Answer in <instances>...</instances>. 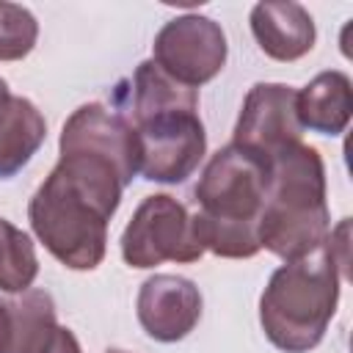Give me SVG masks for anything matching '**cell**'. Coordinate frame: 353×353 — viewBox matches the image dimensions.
Returning a JSON list of instances; mask_svg holds the SVG:
<instances>
[{
  "mask_svg": "<svg viewBox=\"0 0 353 353\" xmlns=\"http://www.w3.org/2000/svg\"><path fill=\"white\" fill-rule=\"evenodd\" d=\"M19 342V317H17V303L0 301V353H17Z\"/></svg>",
  "mask_w": 353,
  "mask_h": 353,
  "instance_id": "cell-18",
  "label": "cell"
},
{
  "mask_svg": "<svg viewBox=\"0 0 353 353\" xmlns=\"http://www.w3.org/2000/svg\"><path fill=\"white\" fill-rule=\"evenodd\" d=\"M124 188L110 163L83 152H61L55 168L30 196V229L63 268L94 270L105 259L108 223Z\"/></svg>",
  "mask_w": 353,
  "mask_h": 353,
  "instance_id": "cell-1",
  "label": "cell"
},
{
  "mask_svg": "<svg viewBox=\"0 0 353 353\" xmlns=\"http://www.w3.org/2000/svg\"><path fill=\"white\" fill-rule=\"evenodd\" d=\"M204 243L196 232L193 212L168 193L146 196L121 232V259L146 270L163 262H199Z\"/></svg>",
  "mask_w": 353,
  "mask_h": 353,
  "instance_id": "cell-5",
  "label": "cell"
},
{
  "mask_svg": "<svg viewBox=\"0 0 353 353\" xmlns=\"http://www.w3.org/2000/svg\"><path fill=\"white\" fill-rule=\"evenodd\" d=\"M268 190V163L226 143L204 165L196 188V232L204 251L223 259H251L259 245V215Z\"/></svg>",
  "mask_w": 353,
  "mask_h": 353,
  "instance_id": "cell-3",
  "label": "cell"
},
{
  "mask_svg": "<svg viewBox=\"0 0 353 353\" xmlns=\"http://www.w3.org/2000/svg\"><path fill=\"white\" fill-rule=\"evenodd\" d=\"M6 94H8V85H6V80L0 77V97H6Z\"/></svg>",
  "mask_w": 353,
  "mask_h": 353,
  "instance_id": "cell-19",
  "label": "cell"
},
{
  "mask_svg": "<svg viewBox=\"0 0 353 353\" xmlns=\"http://www.w3.org/2000/svg\"><path fill=\"white\" fill-rule=\"evenodd\" d=\"M116 102L121 108L116 113H121L130 121V127H135L168 110H199V91L176 83L149 58L138 63L130 80L119 83Z\"/></svg>",
  "mask_w": 353,
  "mask_h": 353,
  "instance_id": "cell-11",
  "label": "cell"
},
{
  "mask_svg": "<svg viewBox=\"0 0 353 353\" xmlns=\"http://www.w3.org/2000/svg\"><path fill=\"white\" fill-rule=\"evenodd\" d=\"M105 353H127V350H116V347H110V350H105Z\"/></svg>",
  "mask_w": 353,
  "mask_h": 353,
  "instance_id": "cell-20",
  "label": "cell"
},
{
  "mask_svg": "<svg viewBox=\"0 0 353 353\" xmlns=\"http://www.w3.org/2000/svg\"><path fill=\"white\" fill-rule=\"evenodd\" d=\"M28 353H83L74 331H69L61 323H52L50 328H44V334L30 345Z\"/></svg>",
  "mask_w": 353,
  "mask_h": 353,
  "instance_id": "cell-17",
  "label": "cell"
},
{
  "mask_svg": "<svg viewBox=\"0 0 353 353\" xmlns=\"http://www.w3.org/2000/svg\"><path fill=\"white\" fill-rule=\"evenodd\" d=\"M295 108H298V121L303 130L331 135V138L342 135L353 113L350 77L339 69L320 72L298 91Z\"/></svg>",
  "mask_w": 353,
  "mask_h": 353,
  "instance_id": "cell-13",
  "label": "cell"
},
{
  "mask_svg": "<svg viewBox=\"0 0 353 353\" xmlns=\"http://www.w3.org/2000/svg\"><path fill=\"white\" fill-rule=\"evenodd\" d=\"M47 138L41 110L17 94L0 97V179L17 176Z\"/></svg>",
  "mask_w": 353,
  "mask_h": 353,
  "instance_id": "cell-14",
  "label": "cell"
},
{
  "mask_svg": "<svg viewBox=\"0 0 353 353\" xmlns=\"http://www.w3.org/2000/svg\"><path fill=\"white\" fill-rule=\"evenodd\" d=\"M298 91L284 83H256L248 88L232 143L256 154L259 160H273L279 152L301 143L303 127L295 108Z\"/></svg>",
  "mask_w": 353,
  "mask_h": 353,
  "instance_id": "cell-8",
  "label": "cell"
},
{
  "mask_svg": "<svg viewBox=\"0 0 353 353\" xmlns=\"http://www.w3.org/2000/svg\"><path fill=\"white\" fill-rule=\"evenodd\" d=\"M347 276V218L328 237L268 279L259 298V323L273 347L284 353L314 350L336 312L339 284Z\"/></svg>",
  "mask_w": 353,
  "mask_h": 353,
  "instance_id": "cell-2",
  "label": "cell"
},
{
  "mask_svg": "<svg viewBox=\"0 0 353 353\" xmlns=\"http://www.w3.org/2000/svg\"><path fill=\"white\" fill-rule=\"evenodd\" d=\"M138 138V174L149 182H185L207 154L199 110H168L132 127Z\"/></svg>",
  "mask_w": 353,
  "mask_h": 353,
  "instance_id": "cell-6",
  "label": "cell"
},
{
  "mask_svg": "<svg viewBox=\"0 0 353 353\" xmlns=\"http://www.w3.org/2000/svg\"><path fill=\"white\" fill-rule=\"evenodd\" d=\"M138 323L154 342H179L201 320L199 287L174 273H154L138 290Z\"/></svg>",
  "mask_w": 353,
  "mask_h": 353,
  "instance_id": "cell-10",
  "label": "cell"
},
{
  "mask_svg": "<svg viewBox=\"0 0 353 353\" xmlns=\"http://www.w3.org/2000/svg\"><path fill=\"white\" fill-rule=\"evenodd\" d=\"M251 33L259 50L281 63L303 58L317 39L312 14L292 0L281 3H256L251 8Z\"/></svg>",
  "mask_w": 353,
  "mask_h": 353,
  "instance_id": "cell-12",
  "label": "cell"
},
{
  "mask_svg": "<svg viewBox=\"0 0 353 353\" xmlns=\"http://www.w3.org/2000/svg\"><path fill=\"white\" fill-rule=\"evenodd\" d=\"M39 39L36 17L17 3L0 0V61H22Z\"/></svg>",
  "mask_w": 353,
  "mask_h": 353,
  "instance_id": "cell-16",
  "label": "cell"
},
{
  "mask_svg": "<svg viewBox=\"0 0 353 353\" xmlns=\"http://www.w3.org/2000/svg\"><path fill=\"white\" fill-rule=\"evenodd\" d=\"M58 149L61 152H83V154L110 163L121 174L124 185H130L138 176L135 130L130 127V121L121 113L108 110L99 102L80 105L63 121Z\"/></svg>",
  "mask_w": 353,
  "mask_h": 353,
  "instance_id": "cell-9",
  "label": "cell"
},
{
  "mask_svg": "<svg viewBox=\"0 0 353 353\" xmlns=\"http://www.w3.org/2000/svg\"><path fill=\"white\" fill-rule=\"evenodd\" d=\"M331 232L325 165L314 146L295 143L268 160V190L259 215V245L284 262L306 256Z\"/></svg>",
  "mask_w": 353,
  "mask_h": 353,
  "instance_id": "cell-4",
  "label": "cell"
},
{
  "mask_svg": "<svg viewBox=\"0 0 353 353\" xmlns=\"http://www.w3.org/2000/svg\"><path fill=\"white\" fill-rule=\"evenodd\" d=\"M229 44L223 28L201 14L168 19L152 44V61L176 83L199 88L226 66Z\"/></svg>",
  "mask_w": 353,
  "mask_h": 353,
  "instance_id": "cell-7",
  "label": "cell"
},
{
  "mask_svg": "<svg viewBox=\"0 0 353 353\" xmlns=\"http://www.w3.org/2000/svg\"><path fill=\"white\" fill-rule=\"evenodd\" d=\"M36 276L39 256L33 240L19 226L0 218V290L8 295H19L33 287Z\"/></svg>",
  "mask_w": 353,
  "mask_h": 353,
  "instance_id": "cell-15",
  "label": "cell"
}]
</instances>
